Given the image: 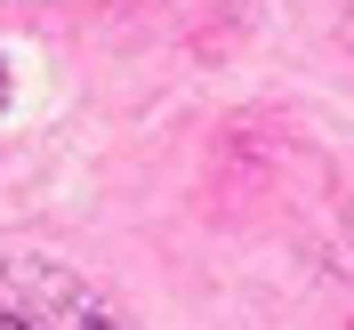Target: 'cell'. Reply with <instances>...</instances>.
<instances>
[{"instance_id":"1","label":"cell","mask_w":354,"mask_h":330,"mask_svg":"<svg viewBox=\"0 0 354 330\" xmlns=\"http://www.w3.org/2000/svg\"><path fill=\"white\" fill-rule=\"evenodd\" d=\"M0 330H32V322H17V314H0Z\"/></svg>"},{"instance_id":"2","label":"cell","mask_w":354,"mask_h":330,"mask_svg":"<svg viewBox=\"0 0 354 330\" xmlns=\"http://www.w3.org/2000/svg\"><path fill=\"white\" fill-rule=\"evenodd\" d=\"M0 105H8V73H0Z\"/></svg>"},{"instance_id":"3","label":"cell","mask_w":354,"mask_h":330,"mask_svg":"<svg viewBox=\"0 0 354 330\" xmlns=\"http://www.w3.org/2000/svg\"><path fill=\"white\" fill-rule=\"evenodd\" d=\"M88 330H113V322H88Z\"/></svg>"}]
</instances>
